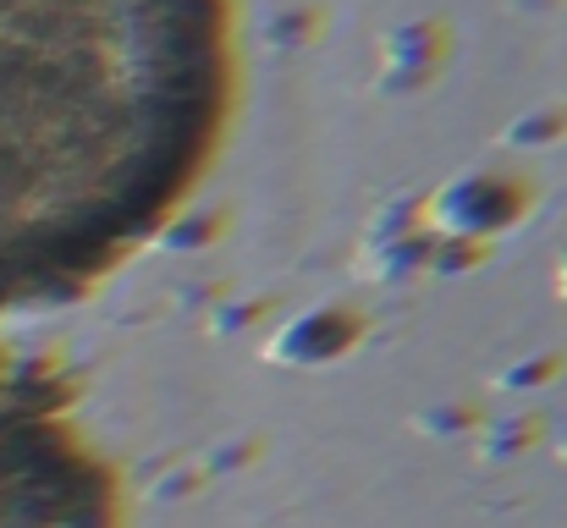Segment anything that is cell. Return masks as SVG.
<instances>
[{"instance_id":"1","label":"cell","mask_w":567,"mask_h":528,"mask_svg":"<svg viewBox=\"0 0 567 528\" xmlns=\"http://www.w3.org/2000/svg\"><path fill=\"white\" fill-rule=\"evenodd\" d=\"M220 0H0V287L111 265L193 182Z\"/></svg>"},{"instance_id":"2","label":"cell","mask_w":567,"mask_h":528,"mask_svg":"<svg viewBox=\"0 0 567 528\" xmlns=\"http://www.w3.org/2000/svg\"><path fill=\"white\" fill-rule=\"evenodd\" d=\"M0 528H111V490L50 396L0 352Z\"/></svg>"}]
</instances>
